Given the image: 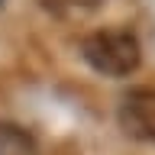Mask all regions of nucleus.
I'll use <instances>...</instances> for the list:
<instances>
[{"label": "nucleus", "mask_w": 155, "mask_h": 155, "mask_svg": "<svg viewBox=\"0 0 155 155\" xmlns=\"http://www.w3.org/2000/svg\"><path fill=\"white\" fill-rule=\"evenodd\" d=\"M81 55L94 71L107 78H126L139 68V58H142V48H139V39L126 29H104V32H94L81 42Z\"/></svg>", "instance_id": "obj_1"}, {"label": "nucleus", "mask_w": 155, "mask_h": 155, "mask_svg": "<svg viewBox=\"0 0 155 155\" xmlns=\"http://www.w3.org/2000/svg\"><path fill=\"white\" fill-rule=\"evenodd\" d=\"M120 126L139 142H155V87H136L123 97Z\"/></svg>", "instance_id": "obj_2"}, {"label": "nucleus", "mask_w": 155, "mask_h": 155, "mask_svg": "<svg viewBox=\"0 0 155 155\" xmlns=\"http://www.w3.org/2000/svg\"><path fill=\"white\" fill-rule=\"evenodd\" d=\"M104 0H39V7L58 19H84L91 16Z\"/></svg>", "instance_id": "obj_4"}, {"label": "nucleus", "mask_w": 155, "mask_h": 155, "mask_svg": "<svg viewBox=\"0 0 155 155\" xmlns=\"http://www.w3.org/2000/svg\"><path fill=\"white\" fill-rule=\"evenodd\" d=\"M0 155H39V149L23 126L0 123Z\"/></svg>", "instance_id": "obj_3"}]
</instances>
